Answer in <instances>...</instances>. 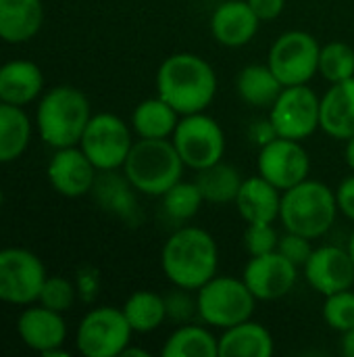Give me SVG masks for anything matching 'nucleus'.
Wrapping results in <instances>:
<instances>
[{
	"label": "nucleus",
	"instance_id": "ea45409f",
	"mask_svg": "<svg viewBox=\"0 0 354 357\" xmlns=\"http://www.w3.org/2000/svg\"><path fill=\"white\" fill-rule=\"evenodd\" d=\"M246 2L255 10V15L261 19V23L277 19L286 8V0H246Z\"/></svg>",
	"mask_w": 354,
	"mask_h": 357
},
{
	"label": "nucleus",
	"instance_id": "bb28decb",
	"mask_svg": "<svg viewBox=\"0 0 354 357\" xmlns=\"http://www.w3.org/2000/svg\"><path fill=\"white\" fill-rule=\"evenodd\" d=\"M31 119L23 107L0 102V163H13L31 142Z\"/></svg>",
	"mask_w": 354,
	"mask_h": 357
},
{
	"label": "nucleus",
	"instance_id": "79ce46f5",
	"mask_svg": "<svg viewBox=\"0 0 354 357\" xmlns=\"http://www.w3.org/2000/svg\"><path fill=\"white\" fill-rule=\"evenodd\" d=\"M340 349H342V356L344 357H354V328L346 331V333L342 335Z\"/></svg>",
	"mask_w": 354,
	"mask_h": 357
},
{
	"label": "nucleus",
	"instance_id": "393cba45",
	"mask_svg": "<svg viewBox=\"0 0 354 357\" xmlns=\"http://www.w3.org/2000/svg\"><path fill=\"white\" fill-rule=\"evenodd\" d=\"M238 96L255 109H271L284 90V84L271 71L269 65H246L236 77Z\"/></svg>",
	"mask_w": 354,
	"mask_h": 357
},
{
	"label": "nucleus",
	"instance_id": "de8ad7c7",
	"mask_svg": "<svg viewBox=\"0 0 354 357\" xmlns=\"http://www.w3.org/2000/svg\"><path fill=\"white\" fill-rule=\"evenodd\" d=\"M0 102H2V98H0Z\"/></svg>",
	"mask_w": 354,
	"mask_h": 357
},
{
	"label": "nucleus",
	"instance_id": "9d476101",
	"mask_svg": "<svg viewBox=\"0 0 354 357\" xmlns=\"http://www.w3.org/2000/svg\"><path fill=\"white\" fill-rule=\"evenodd\" d=\"M321 46L317 38L303 29H290L275 38L269 48L267 65L286 86L309 84L319 73Z\"/></svg>",
	"mask_w": 354,
	"mask_h": 357
},
{
	"label": "nucleus",
	"instance_id": "0eeeda50",
	"mask_svg": "<svg viewBox=\"0 0 354 357\" xmlns=\"http://www.w3.org/2000/svg\"><path fill=\"white\" fill-rule=\"evenodd\" d=\"M134 142L131 123L115 113H96L83 130L79 149L98 172H113L123 167Z\"/></svg>",
	"mask_w": 354,
	"mask_h": 357
},
{
	"label": "nucleus",
	"instance_id": "49530a36",
	"mask_svg": "<svg viewBox=\"0 0 354 357\" xmlns=\"http://www.w3.org/2000/svg\"><path fill=\"white\" fill-rule=\"evenodd\" d=\"M0 203H2V195H0Z\"/></svg>",
	"mask_w": 354,
	"mask_h": 357
},
{
	"label": "nucleus",
	"instance_id": "2eb2a0df",
	"mask_svg": "<svg viewBox=\"0 0 354 357\" xmlns=\"http://www.w3.org/2000/svg\"><path fill=\"white\" fill-rule=\"evenodd\" d=\"M298 270L300 268L280 251H271L250 257L242 272V280L257 297V301H277L294 289Z\"/></svg>",
	"mask_w": 354,
	"mask_h": 357
},
{
	"label": "nucleus",
	"instance_id": "2f4dec72",
	"mask_svg": "<svg viewBox=\"0 0 354 357\" xmlns=\"http://www.w3.org/2000/svg\"><path fill=\"white\" fill-rule=\"evenodd\" d=\"M319 73L330 84H338L354 77V48L342 40H334L321 46Z\"/></svg>",
	"mask_w": 354,
	"mask_h": 357
},
{
	"label": "nucleus",
	"instance_id": "aec40b11",
	"mask_svg": "<svg viewBox=\"0 0 354 357\" xmlns=\"http://www.w3.org/2000/svg\"><path fill=\"white\" fill-rule=\"evenodd\" d=\"M234 205L246 224H273L280 220L282 190L257 174L252 178H244Z\"/></svg>",
	"mask_w": 354,
	"mask_h": 357
},
{
	"label": "nucleus",
	"instance_id": "c85d7f7f",
	"mask_svg": "<svg viewBox=\"0 0 354 357\" xmlns=\"http://www.w3.org/2000/svg\"><path fill=\"white\" fill-rule=\"evenodd\" d=\"M121 310H123L131 331L138 335L154 333L167 322L165 297L154 291H134L125 299Z\"/></svg>",
	"mask_w": 354,
	"mask_h": 357
},
{
	"label": "nucleus",
	"instance_id": "f3484780",
	"mask_svg": "<svg viewBox=\"0 0 354 357\" xmlns=\"http://www.w3.org/2000/svg\"><path fill=\"white\" fill-rule=\"evenodd\" d=\"M305 278L313 291L328 297L354 287V264L348 249L323 245L313 249L309 261L303 266Z\"/></svg>",
	"mask_w": 354,
	"mask_h": 357
},
{
	"label": "nucleus",
	"instance_id": "b1692460",
	"mask_svg": "<svg viewBox=\"0 0 354 357\" xmlns=\"http://www.w3.org/2000/svg\"><path fill=\"white\" fill-rule=\"evenodd\" d=\"M273 354V335L252 318L221 331L219 357H271Z\"/></svg>",
	"mask_w": 354,
	"mask_h": 357
},
{
	"label": "nucleus",
	"instance_id": "a18cd8bd",
	"mask_svg": "<svg viewBox=\"0 0 354 357\" xmlns=\"http://www.w3.org/2000/svg\"><path fill=\"white\" fill-rule=\"evenodd\" d=\"M348 253H351V259H353V264H354V230H353V234H351V238H348Z\"/></svg>",
	"mask_w": 354,
	"mask_h": 357
},
{
	"label": "nucleus",
	"instance_id": "6ab92c4d",
	"mask_svg": "<svg viewBox=\"0 0 354 357\" xmlns=\"http://www.w3.org/2000/svg\"><path fill=\"white\" fill-rule=\"evenodd\" d=\"M92 195L104 211L117 215L125 224L138 226L142 222L138 190L134 188V184L127 180L125 174H119V169L98 172Z\"/></svg>",
	"mask_w": 354,
	"mask_h": 357
},
{
	"label": "nucleus",
	"instance_id": "f8f14e48",
	"mask_svg": "<svg viewBox=\"0 0 354 357\" xmlns=\"http://www.w3.org/2000/svg\"><path fill=\"white\" fill-rule=\"evenodd\" d=\"M269 119L277 136L303 142L319 130L321 98L309 84L286 86L269 109Z\"/></svg>",
	"mask_w": 354,
	"mask_h": 357
},
{
	"label": "nucleus",
	"instance_id": "5701e85b",
	"mask_svg": "<svg viewBox=\"0 0 354 357\" xmlns=\"http://www.w3.org/2000/svg\"><path fill=\"white\" fill-rule=\"evenodd\" d=\"M44 25L42 0H0V40L23 44L40 33Z\"/></svg>",
	"mask_w": 354,
	"mask_h": 357
},
{
	"label": "nucleus",
	"instance_id": "6e6552de",
	"mask_svg": "<svg viewBox=\"0 0 354 357\" xmlns=\"http://www.w3.org/2000/svg\"><path fill=\"white\" fill-rule=\"evenodd\" d=\"M171 142L177 149L184 165L194 172L223 161L225 155L223 128L215 117L207 115L204 111L182 115L171 136Z\"/></svg>",
	"mask_w": 354,
	"mask_h": 357
},
{
	"label": "nucleus",
	"instance_id": "f704fd0d",
	"mask_svg": "<svg viewBox=\"0 0 354 357\" xmlns=\"http://www.w3.org/2000/svg\"><path fill=\"white\" fill-rule=\"evenodd\" d=\"M163 297H165V307H167V320L175 324H188L198 316L196 291L173 287V291H169Z\"/></svg>",
	"mask_w": 354,
	"mask_h": 357
},
{
	"label": "nucleus",
	"instance_id": "a878e982",
	"mask_svg": "<svg viewBox=\"0 0 354 357\" xmlns=\"http://www.w3.org/2000/svg\"><path fill=\"white\" fill-rule=\"evenodd\" d=\"M179 117L182 115L156 94L154 98L142 100L134 109L129 123L138 138H171Z\"/></svg>",
	"mask_w": 354,
	"mask_h": 357
},
{
	"label": "nucleus",
	"instance_id": "7c9ffc66",
	"mask_svg": "<svg viewBox=\"0 0 354 357\" xmlns=\"http://www.w3.org/2000/svg\"><path fill=\"white\" fill-rule=\"evenodd\" d=\"M161 203H163V213L171 222L184 224V222H190L192 218L198 215V211L204 203V197H202V192L194 180L182 178L177 184H173L161 197Z\"/></svg>",
	"mask_w": 354,
	"mask_h": 357
},
{
	"label": "nucleus",
	"instance_id": "1a4fd4ad",
	"mask_svg": "<svg viewBox=\"0 0 354 357\" xmlns=\"http://www.w3.org/2000/svg\"><path fill=\"white\" fill-rule=\"evenodd\" d=\"M131 326L121 307H94L90 310L75 335L77 351L83 357H119L131 343Z\"/></svg>",
	"mask_w": 354,
	"mask_h": 357
},
{
	"label": "nucleus",
	"instance_id": "e433bc0d",
	"mask_svg": "<svg viewBox=\"0 0 354 357\" xmlns=\"http://www.w3.org/2000/svg\"><path fill=\"white\" fill-rule=\"evenodd\" d=\"M277 251L288 257L294 266L303 268L311 253H313V245H311V238L303 236V234H296V232H290L286 230L284 236H280V243H277Z\"/></svg>",
	"mask_w": 354,
	"mask_h": 357
},
{
	"label": "nucleus",
	"instance_id": "473e14b6",
	"mask_svg": "<svg viewBox=\"0 0 354 357\" xmlns=\"http://www.w3.org/2000/svg\"><path fill=\"white\" fill-rule=\"evenodd\" d=\"M323 320L325 324L344 335L346 331L354 328V291L346 289L334 295H328L323 301Z\"/></svg>",
	"mask_w": 354,
	"mask_h": 357
},
{
	"label": "nucleus",
	"instance_id": "20e7f679",
	"mask_svg": "<svg viewBox=\"0 0 354 357\" xmlns=\"http://www.w3.org/2000/svg\"><path fill=\"white\" fill-rule=\"evenodd\" d=\"M121 169L140 195L161 199L182 180L186 165L171 138H138Z\"/></svg>",
	"mask_w": 354,
	"mask_h": 357
},
{
	"label": "nucleus",
	"instance_id": "c9c22d12",
	"mask_svg": "<svg viewBox=\"0 0 354 357\" xmlns=\"http://www.w3.org/2000/svg\"><path fill=\"white\" fill-rule=\"evenodd\" d=\"M277 243H280V234L275 232L273 224H246L244 249L250 257L277 251Z\"/></svg>",
	"mask_w": 354,
	"mask_h": 357
},
{
	"label": "nucleus",
	"instance_id": "f03ea898",
	"mask_svg": "<svg viewBox=\"0 0 354 357\" xmlns=\"http://www.w3.org/2000/svg\"><path fill=\"white\" fill-rule=\"evenodd\" d=\"M161 270L173 287L198 291L219 270V247L198 226L177 228L161 249Z\"/></svg>",
	"mask_w": 354,
	"mask_h": 357
},
{
	"label": "nucleus",
	"instance_id": "c03bdc74",
	"mask_svg": "<svg viewBox=\"0 0 354 357\" xmlns=\"http://www.w3.org/2000/svg\"><path fill=\"white\" fill-rule=\"evenodd\" d=\"M121 356H123V357H134V356H136V357H148V356H150V354H148V351H144V349L131 347V343H129V345L125 347V351H123Z\"/></svg>",
	"mask_w": 354,
	"mask_h": 357
},
{
	"label": "nucleus",
	"instance_id": "412c9836",
	"mask_svg": "<svg viewBox=\"0 0 354 357\" xmlns=\"http://www.w3.org/2000/svg\"><path fill=\"white\" fill-rule=\"evenodd\" d=\"M44 94V73L40 65L27 59H13L0 65L2 102L27 107Z\"/></svg>",
	"mask_w": 354,
	"mask_h": 357
},
{
	"label": "nucleus",
	"instance_id": "a211bd4d",
	"mask_svg": "<svg viewBox=\"0 0 354 357\" xmlns=\"http://www.w3.org/2000/svg\"><path fill=\"white\" fill-rule=\"evenodd\" d=\"M259 27L261 19L246 0H221L211 15V36L217 44L227 48H242L250 44Z\"/></svg>",
	"mask_w": 354,
	"mask_h": 357
},
{
	"label": "nucleus",
	"instance_id": "4c0bfd02",
	"mask_svg": "<svg viewBox=\"0 0 354 357\" xmlns=\"http://www.w3.org/2000/svg\"><path fill=\"white\" fill-rule=\"evenodd\" d=\"M248 138H250V142H255L261 149L267 142H271L273 138H277V132H275V128H273L269 117H261V119H255L248 126Z\"/></svg>",
	"mask_w": 354,
	"mask_h": 357
},
{
	"label": "nucleus",
	"instance_id": "37998d69",
	"mask_svg": "<svg viewBox=\"0 0 354 357\" xmlns=\"http://www.w3.org/2000/svg\"><path fill=\"white\" fill-rule=\"evenodd\" d=\"M344 159L348 163V167L354 172V136L351 140H346V149H344Z\"/></svg>",
	"mask_w": 354,
	"mask_h": 357
},
{
	"label": "nucleus",
	"instance_id": "c756f323",
	"mask_svg": "<svg viewBox=\"0 0 354 357\" xmlns=\"http://www.w3.org/2000/svg\"><path fill=\"white\" fill-rule=\"evenodd\" d=\"M194 182L198 184L204 203H213V205H225V203H234L236 195L244 182V178L240 176L238 167L219 161L211 167H204L200 172H196Z\"/></svg>",
	"mask_w": 354,
	"mask_h": 357
},
{
	"label": "nucleus",
	"instance_id": "cd10ccee",
	"mask_svg": "<svg viewBox=\"0 0 354 357\" xmlns=\"http://www.w3.org/2000/svg\"><path fill=\"white\" fill-rule=\"evenodd\" d=\"M163 357H217L219 356V339L207 328L198 324H179L163 343Z\"/></svg>",
	"mask_w": 354,
	"mask_h": 357
},
{
	"label": "nucleus",
	"instance_id": "ddd939ff",
	"mask_svg": "<svg viewBox=\"0 0 354 357\" xmlns=\"http://www.w3.org/2000/svg\"><path fill=\"white\" fill-rule=\"evenodd\" d=\"M257 169L259 176L284 192L309 178L311 157L303 142L277 136L259 149Z\"/></svg>",
	"mask_w": 354,
	"mask_h": 357
},
{
	"label": "nucleus",
	"instance_id": "f257e3e1",
	"mask_svg": "<svg viewBox=\"0 0 354 357\" xmlns=\"http://www.w3.org/2000/svg\"><path fill=\"white\" fill-rule=\"evenodd\" d=\"M156 94L179 115L202 113L215 100L217 73L200 54H169L156 71Z\"/></svg>",
	"mask_w": 354,
	"mask_h": 357
},
{
	"label": "nucleus",
	"instance_id": "72a5a7b5",
	"mask_svg": "<svg viewBox=\"0 0 354 357\" xmlns=\"http://www.w3.org/2000/svg\"><path fill=\"white\" fill-rule=\"evenodd\" d=\"M77 297H79L77 284H73L69 278L46 276V280L42 284V291H40V297H38V303L48 307V310L65 314V312H69L73 307Z\"/></svg>",
	"mask_w": 354,
	"mask_h": 357
},
{
	"label": "nucleus",
	"instance_id": "9b49d317",
	"mask_svg": "<svg viewBox=\"0 0 354 357\" xmlns=\"http://www.w3.org/2000/svg\"><path fill=\"white\" fill-rule=\"evenodd\" d=\"M42 259L23 247L0 249V301L8 305L38 303L46 280Z\"/></svg>",
	"mask_w": 354,
	"mask_h": 357
},
{
	"label": "nucleus",
	"instance_id": "58836bf2",
	"mask_svg": "<svg viewBox=\"0 0 354 357\" xmlns=\"http://www.w3.org/2000/svg\"><path fill=\"white\" fill-rule=\"evenodd\" d=\"M336 201L338 209L354 222V174L340 182V186L336 188Z\"/></svg>",
	"mask_w": 354,
	"mask_h": 357
},
{
	"label": "nucleus",
	"instance_id": "4468645a",
	"mask_svg": "<svg viewBox=\"0 0 354 357\" xmlns=\"http://www.w3.org/2000/svg\"><path fill=\"white\" fill-rule=\"evenodd\" d=\"M17 335L25 347L44 357H69V351L63 349L67 341V322L61 312L40 303L25 305L17 318Z\"/></svg>",
	"mask_w": 354,
	"mask_h": 357
},
{
	"label": "nucleus",
	"instance_id": "dca6fc26",
	"mask_svg": "<svg viewBox=\"0 0 354 357\" xmlns=\"http://www.w3.org/2000/svg\"><path fill=\"white\" fill-rule=\"evenodd\" d=\"M46 176L54 192L67 199H79L92 192L98 169L79 149V144H75L54 149L46 167Z\"/></svg>",
	"mask_w": 354,
	"mask_h": 357
},
{
	"label": "nucleus",
	"instance_id": "7ed1b4c3",
	"mask_svg": "<svg viewBox=\"0 0 354 357\" xmlns=\"http://www.w3.org/2000/svg\"><path fill=\"white\" fill-rule=\"evenodd\" d=\"M92 117L88 96L75 86H54L46 90L35 107V130L52 149L79 144Z\"/></svg>",
	"mask_w": 354,
	"mask_h": 357
},
{
	"label": "nucleus",
	"instance_id": "a19ab883",
	"mask_svg": "<svg viewBox=\"0 0 354 357\" xmlns=\"http://www.w3.org/2000/svg\"><path fill=\"white\" fill-rule=\"evenodd\" d=\"M98 287H100V278H98V272L96 270H88V272H81L79 274V280H77V293L81 299L86 301H92L98 293Z\"/></svg>",
	"mask_w": 354,
	"mask_h": 357
},
{
	"label": "nucleus",
	"instance_id": "4be33fe9",
	"mask_svg": "<svg viewBox=\"0 0 354 357\" xmlns=\"http://www.w3.org/2000/svg\"><path fill=\"white\" fill-rule=\"evenodd\" d=\"M319 128L336 138L351 140L354 136V77L332 84L321 96Z\"/></svg>",
	"mask_w": 354,
	"mask_h": 357
},
{
	"label": "nucleus",
	"instance_id": "39448f33",
	"mask_svg": "<svg viewBox=\"0 0 354 357\" xmlns=\"http://www.w3.org/2000/svg\"><path fill=\"white\" fill-rule=\"evenodd\" d=\"M336 190L319 180L305 182L282 192L280 222L286 230L303 234L311 241L325 236L338 218Z\"/></svg>",
	"mask_w": 354,
	"mask_h": 357
},
{
	"label": "nucleus",
	"instance_id": "423d86ee",
	"mask_svg": "<svg viewBox=\"0 0 354 357\" xmlns=\"http://www.w3.org/2000/svg\"><path fill=\"white\" fill-rule=\"evenodd\" d=\"M196 301L198 318L219 331L250 320L257 310V297L242 278L219 274L196 291Z\"/></svg>",
	"mask_w": 354,
	"mask_h": 357
}]
</instances>
